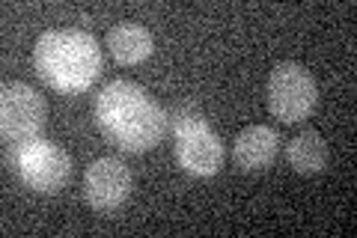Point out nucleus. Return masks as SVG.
Instances as JSON below:
<instances>
[{
	"instance_id": "6e6552de",
	"label": "nucleus",
	"mask_w": 357,
	"mask_h": 238,
	"mask_svg": "<svg viewBox=\"0 0 357 238\" xmlns=\"http://www.w3.org/2000/svg\"><path fill=\"white\" fill-rule=\"evenodd\" d=\"M277 149H280V134L271 126H248L232 140V164L241 173H256L274 161Z\"/></svg>"
},
{
	"instance_id": "f03ea898",
	"label": "nucleus",
	"mask_w": 357,
	"mask_h": 238,
	"mask_svg": "<svg viewBox=\"0 0 357 238\" xmlns=\"http://www.w3.org/2000/svg\"><path fill=\"white\" fill-rule=\"evenodd\" d=\"M102 48L96 36L77 27L45 30L33 48V66L45 84L57 93H84L102 72Z\"/></svg>"
},
{
	"instance_id": "7ed1b4c3",
	"label": "nucleus",
	"mask_w": 357,
	"mask_h": 238,
	"mask_svg": "<svg viewBox=\"0 0 357 238\" xmlns=\"http://www.w3.org/2000/svg\"><path fill=\"white\" fill-rule=\"evenodd\" d=\"M176 134V158L178 167L191 176H215L223 164V143L218 137V131L208 126L203 110L191 101L176 105L173 113H167Z\"/></svg>"
},
{
	"instance_id": "39448f33",
	"label": "nucleus",
	"mask_w": 357,
	"mask_h": 238,
	"mask_svg": "<svg viewBox=\"0 0 357 238\" xmlns=\"http://www.w3.org/2000/svg\"><path fill=\"white\" fill-rule=\"evenodd\" d=\"M15 167H18L21 182L33 191H39V194H57L72 179L69 152L45 137H33L27 143H18Z\"/></svg>"
},
{
	"instance_id": "f257e3e1",
	"label": "nucleus",
	"mask_w": 357,
	"mask_h": 238,
	"mask_svg": "<svg viewBox=\"0 0 357 238\" xmlns=\"http://www.w3.org/2000/svg\"><path fill=\"white\" fill-rule=\"evenodd\" d=\"M96 122L110 143L134 155L155 149L170 128L167 110L140 84L126 81V77L110 81L98 93Z\"/></svg>"
},
{
	"instance_id": "1a4fd4ad",
	"label": "nucleus",
	"mask_w": 357,
	"mask_h": 238,
	"mask_svg": "<svg viewBox=\"0 0 357 238\" xmlns=\"http://www.w3.org/2000/svg\"><path fill=\"white\" fill-rule=\"evenodd\" d=\"M107 48L116 63L137 66L143 60H149V54L155 48V36L149 33V27L137 24V21H119L107 33Z\"/></svg>"
},
{
	"instance_id": "20e7f679",
	"label": "nucleus",
	"mask_w": 357,
	"mask_h": 238,
	"mask_svg": "<svg viewBox=\"0 0 357 238\" xmlns=\"http://www.w3.org/2000/svg\"><path fill=\"white\" fill-rule=\"evenodd\" d=\"M319 101V87L301 63H277L268 75V110L280 122L307 119Z\"/></svg>"
},
{
	"instance_id": "0eeeda50",
	"label": "nucleus",
	"mask_w": 357,
	"mask_h": 238,
	"mask_svg": "<svg viewBox=\"0 0 357 238\" xmlns=\"http://www.w3.org/2000/svg\"><path fill=\"white\" fill-rule=\"evenodd\" d=\"M134 188V176L119 158H96L84 173V200L96 211H116L126 206Z\"/></svg>"
},
{
	"instance_id": "9d476101",
	"label": "nucleus",
	"mask_w": 357,
	"mask_h": 238,
	"mask_svg": "<svg viewBox=\"0 0 357 238\" xmlns=\"http://www.w3.org/2000/svg\"><path fill=\"white\" fill-rule=\"evenodd\" d=\"M286 158H289V167L301 176H316V173H325L328 170V143L319 131H301L295 134L286 146Z\"/></svg>"
},
{
	"instance_id": "423d86ee",
	"label": "nucleus",
	"mask_w": 357,
	"mask_h": 238,
	"mask_svg": "<svg viewBox=\"0 0 357 238\" xmlns=\"http://www.w3.org/2000/svg\"><path fill=\"white\" fill-rule=\"evenodd\" d=\"M45 98L30 84H3L0 89V131L9 143H27L39 137L45 126Z\"/></svg>"
}]
</instances>
